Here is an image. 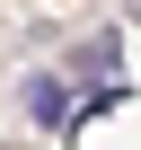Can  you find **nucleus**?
I'll use <instances>...</instances> for the list:
<instances>
[{
	"label": "nucleus",
	"instance_id": "f257e3e1",
	"mask_svg": "<svg viewBox=\"0 0 141 150\" xmlns=\"http://www.w3.org/2000/svg\"><path fill=\"white\" fill-rule=\"evenodd\" d=\"M27 115H44V124H62V115H70V97H62L53 71H35V80H27Z\"/></svg>",
	"mask_w": 141,
	"mask_h": 150
},
{
	"label": "nucleus",
	"instance_id": "f03ea898",
	"mask_svg": "<svg viewBox=\"0 0 141 150\" xmlns=\"http://www.w3.org/2000/svg\"><path fill=\"white\" fill-rule=\"evenodd\" d=\"M80 71H115V35H88L80 44Z\"/></svg>",
	"mask_w": 141,
	"mask_h": 150
}]
</instances>
